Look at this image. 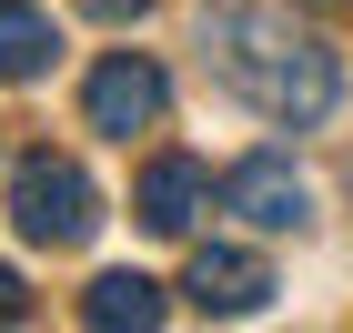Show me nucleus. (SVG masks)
Here are the masks:
<instances>
[{
  "label": "nucleus",
  "instance_id": "1",
  "mask_svg": "<svg viewBox=\"0 0 353 333\" xmlns=\"http://www.w3.org/2000/svg\"><path fill=\"white\" fill-rule=\"evenodd\" d=\"M202 61H212V81L232 101H252L263 121L303 132V121H323L343 71H333V41L323 30H303L283 0H202Z\"/></svg>",
  "mask_w": 353,
  "mask_h": 333
},
{
  "label": "nucleus",
  "instance_id": "2",
  "mask_svg": "<svg viewBox=\"0 0 353 333\" xmlns=\"http://www.w3.org/2000/svg\"><path fill=\"white\" fill-rule=\"evenodd\" d=\"M10 232L41 252H71L101 232V192H91L81 162H61V152H30L21 172H10Z\"/></svg>",
  "mask_w": 353,
  "mask_h": 333
},
{
  "label": "nucleus",
  "instance_id": "3",
  "mask_svg": "<svg viewBox=\"0 0 353 333\" xmlns=\"http://www.w3.org/2000/svg\"><path fill=\"white\" fill-rule=\"evenodd\" d=\"M162 101H172V81H162V61H152V51H111L101 71L81 81V111H91V132H111V141L152 132V121H162Z\"/></svg>",
  "mask_w": 353,
  "mask_h": 333
},
{
  "label": "nucleus",
  "instance_id": "4",
  "mask_svg": "<svg viewBox=\"0 0 353 333\" xmlns=\"http://www.w3.org/2000/svg\"><path fill=\"white\" fill-rule=\"evenodd\" d=\"M182 303L212 313V323H243V313L272 303V263H263V252H243V243H202V252L182 263Z\"/></svg>",
  "mask_w": 353,
  "mask_h": 333
},
{
  "label": "nucleus",
  "instance_id": "5",
  "mask_svg": "<svg viewBox=\"0 0 353 333\" xmlns=\"http://www.w3.org/2000/svg\"><path fill=\"white\" fill-rule=\"evenodd\" d=\"M222 212H243L252 232H303V222H313V182H303L283 152H252V162L222 172Z\"/></svg>",
  "mask_w": 353,
  "mask_h": 333
},
{
  "label": "nucleus",
  "instance_id": "6",
  "mask_svg": "<svg viewBox=\"0 0 353 333\" xmlns=\"http://www.w3.org/2000/svg\"><path fill=\"white\" fill-rule=\"evenodd\" d=\"M202 202H212V172L192 162V152H162V162L141 172L132 212H141V232H162V243H182L192 222H202Z\"/></svg>",
  "mask_w": 353,
  "mask_h": 333
},
{
  "label": "nucleus",
  "instance_id": "7",
  "mask_svg": "<svg viewBox=\"0 0 353 333\" xmlns=\"http://www.w3.org/2000/svg\"><path fill=\"white\" fill-rule=\"evenodd\" d=\"M162 313H172V293H162L152 273H101V283L81 293V323H91V333H152Z\"/></svg>",
  "mask_w": 353,
  "mask_h": 333
},
{
  "label": "nucleus",
  "instance_id": "8",
  "mask_svg": "<svg viewBox=\"0 0 353 333\" xmlns=\"http://www.w3.org/2000/svg\"><path fill=\"white\" fill-rule=\"evenodd\" d=\"M61 51V30L51 10H30V0H0V81H41Z\"/></svg>",
  "mask_w": 353,
  "mask_h": 333
},
{
  "label": "nucleus",
  "instance_id": "9",
  "mask_svg": "<svg viewBox=\"0 0 353 333\" xmlns=\"http://www.w3.org/2000/svg\"><path fill=\"white\" fill-rule=\"evenodd\" d=\"M10 323H30V293H21V273H0V333Z\"/></svg>",
  "mask_w": 353,
  "mask_h": 333
},
{
  "label": "nucleus",
  "instance_id": "10",
  "mask_svg": "<svg viewBox=\"0 0 353 333\" xmlns=\"http://www.w3.org/2000/svg\"><path fill=\"white\" fill-rule=\"evenodd\" d=\"M91 21H141V10H152V0H81Z\"/></svg>",
  "mask_w": 353,
  "mask_h": 333
}]
</instances>
